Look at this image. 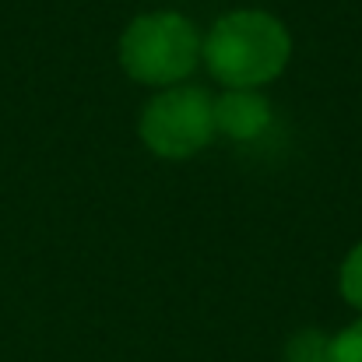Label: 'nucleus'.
I'll use <instances>...</instances> for the list:
<instances>
[{
    "label": "nucleus",
    "instance_id": "f257e3e1",
    "mask_svg": "<svg viewBox=\"0 0 362 362\" xmlns=\"http://www.w3.org/2000/svg\"><path fill=\"white\" fill-rule=\"evenodd\" d=\"M292 53L285 25L267 11H233L218 18L201 46V57L226 88H260L274 81Z\"/></svg>",
    "mask_w": 362,
    "mask_h": 362
},
{
    "label": "nucleus",
    "instance_id": "f03ea898",
    "mask_svg": "<svg viewBox=\"0 0 362 362\" xmlns=\"http://www.w3.org/2000/svg\"><path fill=\"white\" fill-rule=\"evenodd\" d=\"M201 35L197 25L176 11H151L127 25L120 39L123 71L155 88H173L190 78L201 60Z\"/></svg>",
    "mask_w": 362,
    "mask_h": 362
},
{
    "label": "nucleus",
    "instance_id": "7ed1b4c3",
    "mask_svg": "<svg viewBox=\"0 0 362 362\" xmlns=\"http://www.w3.org/2000/svg\"><path fill=\"white\" fill-rule=\"evenodd\" d=\"M141 141L158 158H190L215 137V99L197 85L162 88L141 113Z\"/></svg>",
    "mask_w": 362,
    "mask_h": 362
},
{
    "label": "nucleus",
    "instance_id": "20e7f679",
    "mask_svg": "<svg viewBox=\"0 0 362 362\" xmlns=\"http://www.w3.org/2000/svg\"><path fill=\"white\" fill-rule=\"evenodd\" d=\"M271 127V103L253 88H226L215 99V130L233 141H257Z\"/></svg>",
    "mask_w": 362,
    "mask_h": 362
},
{
    "label": "nucleus",
    "instance_id": "39448f33",
    "mask_svg": "<svg viewBox=\"0 0 362 362\" xmlns=\"http://www.w3.org/2000/svg\"><path fill=\"white\" fill-rule=\"evenodd\" d=\"M327 345H331L327 334H320V331H299V334H292V341L285 349V359L288 362H327Z\"/></svg>",
    "mask_w": 362,
    "mask_h": 362
},
{
    "label": "nucleus",
    "instance_id": "423d86ee",
    "mask_svg": "<svg viewBox=\"0 0 362 362\" xmlns=\"http://www.w3.org/2000/svg\"><path fill=\"white\" fill-rule=\"evenodd\" d=\"M327 362H362V320L338 331L327 345Z\"/></svg>",
    "mask_w": 362,
    "mask_h": 362
},
{
    "label": "nucleus",
    "instance_id": "0eeeda50",
    "mask_svg": "<svg viewBox=\"0 0 362 362\" xmlns=\"http://www.w3.org/2000/svg\"><path fill=\"white\" fill-rule=\"evenodd\" d=\"M341 296L362 310V243L359 246H352V253L345 257V264H341Z\"/></svg>",
    "mask_w": 362,
    "mask_h": 362
}]
</instances>
